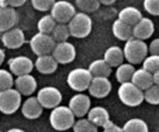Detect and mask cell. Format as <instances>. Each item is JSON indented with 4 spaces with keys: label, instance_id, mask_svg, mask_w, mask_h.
Masks as SVG:
<instances>
[{
    "label": "cell",
    "instance_id": "obj_1",
    "mask_svg": "<svg viewBox=\"0 0 159 132\" xmlns=\"http://www.w3.org/2000/svg\"><path fill=\"white\" fill-rule=\"evenodd\" d=\"M75 116L66 106L58 105L52 109L49 116L51 127L58 131H65L71 128L75 123Z\"/></svg>",
    "mask_w": 159,
    "mask_h": 132
},
{
    "label": "cell",
    "instance_id": "obj_2",
    "mask_svg": "<svg viewBox=\"0 0 159 132\" xmlns=\"http://www.w3.org/2000/svg\"><path fill=\"white\" fill-rule=\"evenodd\" d=\"M124 58L132 65H138L143 61L148 54V48L144 40L131 37L126 40L123 49Z\"/></svg>",
    "mask_w": 159,
    "mask_h": 132
},
{
    "label": "cell",
    "instance_id": "obj_3",
    "mask_svg": "<svg viewBox=\"0 0 159 132\" xmlns=\"http://www.w3.org/2000/svg\"><path fill=\"white\" fill-rule=\"evenodd\" d=\"M67 25L70 36L75 38H85L92 32L93 20L86 12H79L75 13Z\"/></svg>",
    "mask_w": 159,
    "mask_h": 132
},
{
    "label": "cell",
    "instance_id": "obj_4",
    "mask_svg": "<svg viewBox=\"0 0 159 132\" xmlns=\"http://www.w3.org/2000/svg\"><path fill=\"white\" fill-rule=\"evenodd\" d=\"M117 93L120 100L127 107H138L144 101L143 90L136 86L130 81L120 83Z\"/></svg>",
    "mask_w": 159,
    "mask_h": 132
},
{
    "label": "cell",
    "instance_id": "obj_5",
    "mask_svg": "<svg viewBox=\"0 0 159 132\" xmlns=\"http://www.w3.org/2000/svg\"><path fill=\"white\" fill-rule=\"evenodd\" d=\"M22 96L16 89L9 88L0 91V112L10 115L16 113L21 106Z\"/></svg>",
    "mask_w": 159,
    "mask_h": 132
},
{
    "label": "cell",
    "instance_id": "obj_6",
    "mask_svg": "<svg viewBox=\"0 0 159 132\" xmlns=\"http://www.w3.org/2000/svg\"><path fill=\"white\" fill-rule=\"evenodd\" d=\"M93 75L88 68H77L69 71L67 77V83L72 90L79 93L88 89Z\"/></svg>",
    "mask_w": 159,
    "mask_h": 132
},
{
    "label": "cell",
    "instance_id": "obj_7",
    "mask_svg": "<svg viewBox=\"0 0 159 132\" xmlns=\"http://www.w3.org/2000/svg\"><path fill=\"white\" fill-rule=\"evenodd\" d=\"M55 43V41L50 34L40 32L34 34L30 40L31 50L37 56L51 54Z\"/></svg>",
    "mask_w": 159,
    "mask_h": 132
},
{
    "label": "cell",
    "instance_id": "obj_8",
    "mask_svg": "<svg viewBox=\"0 0 159 132\" xmlns=\"http://www.w3.org/2000/svg\"><path fill=\"white\" fill-rule=\"evenodd\" d=\"M50 10L51 16L60 23H68L76 12L74 5L66 0L55 1Z\"/></svg>",
    "mask_w": 159,
    "mask_h": 132
},
{
    "label": "cell",
    "instance_id": "obj_9",
    "mask_svg": "<svg viewBox=\"0 0 159 132\" xmlns=\"http://www.w3.org/2000/svg\"><path fill=\"white\" fill-rule=\"evenodd\" d=\"M40 105L43 109H53L60 105L62 101V94L60 90L54 86H45L40 89L37 95Z\"/></svg>",
    "mask_w": 159,
    "mask_h": 132
},
{
    "label": "cell",
    "instance_id": "obj_10",
    "mask_svg": "<svg viewBox=\"0 0 159 132\" xmlns=\"http://www.w3.org/2000/svg\"><path fill=\"white\" fill-rule=\"evenodd\" d=\"M51 54L57 63L65 65L71 63L75 60L76 57V50L72 43L65 40L56 43Z\"/></svg>",
    "mask_w": 159,
    "mask_h": 132
},
{
    "label": "cell",
    "instance_id": "obj_11",
    "mask_svg": "<svg viewBox=\"0 0 159 132\" xmlns=\"http://www.w3.org/2000/svg\"><path fill=\"white\" fill-rule=\"evenodd\" d=\"M93 97L102 99L108 96L112 90V83L108 77H93L88 87Z\"/></svg>",
    "mask_w": 159,
    "mask_h": 132
},
{
    "label": "cell",
    "instance_id": "obj_12",
    "mask_svg": "<svg viewBox=\"0 0 159 132\" xmlns=\"http://www.w3.org/2000/svg\"><path fill=\"white\" fill-rule=\"evenodd\" d=\"M3 45L8 49H18L26 42L23 31L20 28L12 27L4 31L1 37Z\"/></svg>",
    "mask_w": 159,
    "mask_h": 132
},
{
    "label": "cell",
    "instance_id": "obj_13",
    "mask_svg": "<svg viewBox=\"0 0 159 132\" xmlns=\"http://www.w3.org/2000/svg\"><path fill=\"white\" fill-rule=\"evenodd\" d=\"M68 107L75 116L77 117H83L91 108V99L87 95L78 93L70 99Z\"/></svg>",
    "mask_w": 159,
    "mask_h": 132
},
{
    "label": "cell",
    "instance_id": "obj_14",
    "mask_svg": "<svg viewBox=\"0 0 159 132\" xmlns=\"http://www.w3.org/2000/svg\"><path fill=\"white\" fill-rule=\"evenodd\" d=\"M9 70L12 74L15 75L28 74L33 71L34 64L30 57L26 56H16L8 61Z\"/></svg>",
    "mask_w": 159,
    "mask_h": 132
},
{
    "label": "cell",
    "instance_id": "obj_15",
    "mask_svg": "<svg viewBox=\"0 0 159 132\" xmlns=\"http://www.w3.org/2000/svg\"><path fill=\"white\" fill-rule=\"evenodd\" d=\"M14 85L16 89L21 94V96H29L37 89V82L30 73H28L17 76L16 79L14 80Z\"/></svg>",
    "mask_w": 159,
    "mask_h": 132
},
{
    "label": "cell",
    "instance_id": "obj_16",
    "mask_svg": "<svg viewBox=\"0 0 159 132\" xmlns=\"http://www.w3.org/2000/svg\"><path fill=\"white\" fill-rule=\"evenodd\" d=\"M155 33V24L151 19L143 17L132 26L133 37L145 40Z\"/></svg>",
    "mask_w": 159,
    "mask_h": 132
},
{
    "label": "cell",
    "instance_id": "obj_17",
    "mask_svg": "<svg viewBox=\"0 0 159 132\" xmlns=\"http://www.w3.org/2000/svg\"><path fill=\"white\" fill-rule=\"evenodd\" d=\"M43 107L40 105L36 96H30L21 107V113L25 118L35 120L40 117L43 113Z\"/></svg>",
    "mask_w": 159,
    "mask_h": 132
},
{
    "label": "cell",
    "instance_id": "obj_18",
    "mask_svg": "<svg viewBox=\"0 0 159 132\" xmlns=\"http://www.w3.org/2000/svg\"><path fill=\"white\" fill-rule=\"evenodd\" d=\"M17 20L18 16L15 8L0 5V32L14 27Z\"/></svg>",
    "mask_w": 159,
    "mask_h": 132
},
{
    "label": "cell",
    "instance_id": "obj_19",
    "mask_svg": "<svg viewBox=\"0 0 159 132\" xmlns=\"http://www.w3.org/2000/svg\"><path fill=\"white\" fill-rule=\"evenodd\" d=\"M34 66L37 71L43 75H51L55 72L58 67V63L52 54H43L37 56Z\"/></svg>",
    "mask_w": 159,
    "mask_h": 132
},
{
    "label": "cell",
    "instance_id": "obj_20",
    "mask_svg": "<svg viewBox=\"0 0 159 132\" xmlns=\"http://www.w3.org/2000/svg\"><path fill=\"white\" fill-rule=\"evenodd\" d=\"M87 118L97 127H102L110 121V113L106 108L98 106L89 109L87 113Z\"/></svg>",
    "mask_w": 159,
    "mask_h": 132
},
{
    "label": "cell",
    "instance_id": "obj_21",
    "mask_svg": "<svg viewBox=\"0 0 159 132\" xmlns=\"http://www.w3.org/2000/svg\"><path fill=\"white\" fill-rule=\"evenodd\" d=\"M130 82H133L136 86L144 91L146 89L153 85L152 73L146 71L143 68H139L138 70L135 69L131 79H130Z\"/></svg>",
    "mask_w": 159,
    "mask_h": 132
},
{
    "label": "cell",
    "instance_id": "obj_22",
    "mask_svg": "<svg viewBox=\"0 0 159 132\" xmlns=\"http://www.w3.org/2000/svg\"><path fill=\"white\" fill-rule=\"evenodd\" d=\"M103 59L111 68H116L124 62V54L119 46H111L106 50Z\"/></svg>",
    "mask_w": 159,
    "mask_h": 132
},
{
    "label": "cell",
    "instance_id": "obj_23",
    "mask_svg": "<svg viewBox=\"0 0 159 132\" xmlns=\"http://www.w3.org/2000/svg\"><path fill=\"white\" fill-rule=\"evenodd\" d=\"M112 31L113 36L118 40L126 41L128 39L133 37L132 34V26L124 23L120 19L115 20L112 26Z\"/></svg>",
    "mask_w": 159,
    "mask_h": 132
},
{
    "label": "cell",
    "instance_id": "obj_24",
    "mask_svg": "<svg viewBox=\"0 0 159 132\" xmlns=\"http://www.w3.org/2000/svg\"><path fill=\"white\" fill-rule=\"evenodd\" d=\"M88 69L93 77H109L112 72V68L104 59H96L92 61Z\"/></svg>",
    "mask_w": 159,
    "mask_h": 132
},
{
    "label": "cell",
    "instance_id": "obj_25",
    "mask_svg": "<svg viewBox=\"0 0 159 132\" xmlns=\"http://www.w3.org/2000/svg\"><path fill=\"white\" fill-rule=\"evenodd\" d=\"M142 16L141 11L134 6H127L121 9L118 14V19L132 26L138 23Z\"/></svg>",
    "mask_w": 159,
    "mask_h": 132
},
{
    "label": "cell",
    "instance_id": "obj_26",
    "mask_svg": "<svg viewBox=\"0 0 159 132\" xmlns=\"http://www.w3.org/2000/svg\"><path fill=\"white\" fill-rule=\"evenodd\" d=\"M135 71L134 66L130 63H122L116 67L115 76L120 83L129 82L131 79L132 75Z\"/></svg>",
    "mask_w": 159,
    "mask_h": 132
},
{
    "label": "cell",
    "instance_id": "obj_27",
    "mask_svg": "<svg viewBox=\"0 0 159 132\" xmlns=\"http://www.w3.org/2000/svg\"><path fill=\"white\" fill-rule=\"evenodd\" d=\"M122 129L125 132H148V126L141 118H131L124 124Z\"/></svg>",
    "mask_w": 159,
    "mask_h": 132
},
{
    "label": "cell",
    "instance_id": "obj_28",
    "mask_svg": "<svg viewBox=\"0 0 159 132\" xmlns=\"http://www.w3.org/2000/svg\"><path fill=\"white\" fill-rule=\"evenodd\" d=\"M50 35L54 39L55 43L65 41L70 37V32L68 25L66 23H57Z\"/></svg>",
    "mask_w": 159,
    "mask_h": 132
},
{
    "label": "cell",
    "instance_id": "obj_29",
    "mask_svg": "<svg viewBox=\"0 0 159 132\" xmlns=\"http://www.w3.org/2000/svg\"><path fill=\"white\" fill-rule=\"evenodd\" d=\"M57 22L51 16V14L42 16L37 22V29L38 31L43 34H50Z\"/></svg>",
    "mask_w": 159,
    "mask_h": 132
},
{
    "label": "cell",
    "instance_id": "obj_30",
    "mask_svg": "<svg viewBox=\"0 0 159 132\" xmlns=\"http://www.w3.org/2000/svg\"><path fill=\"white\" fill-rule=\"evenodd\" d=\"M75 121L72 127L75 132H96L98 127L93 124L88 118H82Z\"/></svg>",
    "mask_w": 159,
    "mask_h": 132
},
{
    "label": "cell",
    "instance_id": "obj_31",
    "mask_svg": "<svg viewBox=\"0 0 159 132\" xmlns=\"http://www.w3.org/2000/svg\"><path fill=\"white\" fill-rule=\"evenodd\" d=\"M144 100L151 105H158L159 103V86L158 85H151L143 91Z\"/></svg>",
    "mask_w": 159,
    "mask_h": 132
},
{
    "label": "cell",
    "instance_id": "obj_32",
    "mask_svg": "<svg viewBox=\"0 0 159 132\" xmlns=\"http://www.w3.org/2000/svg\"><path fill=\"white\" fill-rule=\"evenodd\" d=\"M75 4L81 12L89 13L97 10L101 3L99 0H75Z\"/></svg>",
    "mask_w": 159,
    "mask_h": 132
},
{
    "label": "cell",
    "instance_id": "obj_33",
    "mask_svg": "<svg viewBox=\"0 0 159 132\" xmlns=\"http://www.w3.org/2000/svg\"><path fill=\"white\" fill-rule=\"evenodd\" d=\"M141 63H142V68L146 71L151 73L155 72L159 70V55L157 54L147 55Z\"/></svg>",
    "mask_w": 159,
    "mask_h": 132
},
{
    "label": "cell",
    "instance_id": "obj_34",
    "mask_svg": "<svg viewBox=\"0 0 159 132\" xmlns=\"http://www.w3.org/2000/svg\"><path fill=\"white\" fill-rule=\"evenodd\" d=\"M14 85V79L10 71L0 68V91L12 88Z\"/></svg>",
    "mask_w": 159,
    "mask_h": 132
},
{
    "label": "cell",
    "instance_id": "obj_35",
    "mask_svg": "<svg viewBox=\"0 0 159 132\" xmlns=\"http://www.w3.org/2000/svg\"><path fill=\"white\" fill-rule=\"evenodd\" d=\"M34 9L40 12H47L50 10L55 0H30Z\"/></svg>",
    "mask_w": 159,
    "mask_h": 132
},
{
    "label": "cell",
    "instance_id": "obj_36",
    "mask_svg": "<svg viewBox=\"0 0 159 132\" xmlns=\"http://www.w3.org/2000/svg\"><path fill=\"white\" fill-rule=\"evenodd\" d=\"M144 9L148 13L154 16L159 15V0H144Z\"/></svg>",
    "mask_w": 159,
    "mask_h": 132
},
{
    "label": "cell",
    "instance_id": "obj_37",
    "mask_svg": "<svg viewBox=\"0 0 159 132\" xmlns=\"http://www.w3.org/2000/svg\"><path fill=\"white\" fill-rule=\"evenodd\" d=\"M103 128V131L105 132H122L123 131V129L122 127H119L118 125H116V124L110 121H107L104 126L102 127Z\"/></svg>",
    "mask_w": 159,
    "mask_h": 132
},
{
    "label": "cell",
    "instance_id": "obj_38",
    "mask_svg": "<svg viewBox=\"0 0 159 132\" xmlns=\"http://www.w3.org/2000/svg\"><path fill=\"white\" fill-rule=\"evenodd\" d=\"M27 0H0V5L10 6L12 8L20 7L26 3Z\"/></svg>",
    "mask_w": 159,
    "mask_h": 132
},
{
    "label": "cell",
    "instance_id": "obj_39",
    "mask_svg": "<svg viewBox=\"0 0 159 132\" xmlns=\"http://www.w3.org/2000/svg\"><path fill=\"white\" fill-rule=\"evenodd\" d=\"M148 52L151 53V54H159V39L155 38L150 43L149 46H148Z\"/></svg>",
    "mask_w": 159,
    "mask_h": 132
},
{
    "label": "cell",
    "instance_id": "obj_40",
    "mask_svg": "<svg viewBox=\"0 0 159 132\" xmlns=\"http://www.w3.org/2000/svg\"><path fill=\"white\" fill-rule=\"evenodd\" d=\"M152 80H153V84L159 85V70L152 73Z\"/></svg>",
    "mask_w": 159,
    "mask_h": 132
},
{
    "label": "cell",
    "instance_id": "obj_41",
    "mask_svg": "<svg viewBox=\"0 0 159 132\" xmlns=\"http://www.w3.org/2000/svg\"><path fill=\"white\" fill-rule=\"evenodd\" d=\"M5 58H6V54H5L4 50L0 48V66H1V65H2L3 62H4Z\"/></svg>",
    "mask_w": 159,
    "mask_h": 132
},
{
    "label": "cell",
    "instance_id": "obj_42",
    "mask_svg": "<svg viewBox=\"0 0 159 132\" xmlns=\"http://www.w3.org/2000/svg\"><path fill=\"white\" fill-rule=\"evenodd\" d=\"M99 1L101 4H103L105 6H110V5L113 4L116 0H99Z\"/></svg>",
    "mask_w": 159,
    "mask_h": 132
},
{
    "label": "cell",
    "instance_id": "obj_43",
    "mask_svg": "<svg viewBox=\"0 0 159 132\" xmlns=\"http://www.w3.org/2000/svg\"><path fill=\"white\" fill-rule=\"evenodd\" d=\"M8 131H11V132H23V130L22 129H20L19 127H13L12 129H9Z\"/></svg>",
    "mask_w": 159,
    "mask_h": 132
}]
</instances>
